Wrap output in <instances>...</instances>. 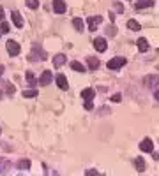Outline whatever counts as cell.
<instances>
[{"label":"cell","instance_id":"1","mask_svg":"<svg viewBox=\"0 0 159 176\" xmlns=\"http://www.w3.org/2000/svg\"><path fill=\"white\" fill-rule=\"evenodd\" d=\"M44 58H48V53L44 51V49H41V46H34L32 48V51H30L29 55V60L30 62H37V60H44Z\"/></svg>","mask_w":159,"mask_h":176},{"label":"cell","instance_id":"35","mask_svg":"<svg viewBox=\"0 0 159 176\" xmlns=\"http://www.w3.org/2000/svg\"><path fill=\"white\" fill-rule=\"evenodd\" d=\"M2 74H4V65H0V77H2Z\"/></svg>","mask_w":159,"mask_h":176},{"label":"cell","instance_id":"12","mask_svg":"<svg viewBox=\"0 0 159 176\" xmlns=\"http://www.w3.org/2000/svg\"><path fill=\"white\" fill-rule=\"evenodd\" d=\"M87 65H88V69L90 70H97L99 69V65H101V62H99V58H95V56H88Z\"/></svg>","mask_w":159,"mask_h":176},{"label":"cell","instance_id":"13","mask_svg":"<svg viewBox=\"0 0 159 176\" xmlns=\"http://www.w3.org/2000/svg\"><path fill=\"white\" fill-rule=\"evenodd\" d=\"M136 46H138V49H140L142 53H147V51H149V41H147L145 37H140V39H138Z\"/></svg>","mask_w":159,"mask_h":176},{"label":"cell","instance_id":"32","mask_svg":"<svg viewBox=\"0 0 159 176\" xmlns=\"http://www.w3.org/2000/svg\"><path fill=\"white\" fill-rule=\"evenodd\" d=\"M122 100V95L120 93H115V95H111V102H120Z\"/></svg>","mask_w":159,"mask_h":176},{"label":"cell","instance_id":"14","mask_svg":"<svg viewBox=\"0 0 159 176\" xmlns=\"http://www.w3.org/2000/svg\"><path fill=\"white\" fill-rule=\"evenodd\" d=\"M11 18H13V21H14V25L18 28L23 27V16L18 13V11H13V13H11Z\"/></svg>","mask_w":159,"mask_h":176},{"label":"cell","instance_id":"23","mask_svg":"<svg viewBox=\"0 0 159 176\" xmlns=\"http://www.w3.org/2000/svg\"><path fill=\"white\" fill-rule=\"evenodd\" d=\"M4 88H6V90H7V93L9 95H14V86H13V83H9V81H6V83H4Z\"/></svg>","mask_w":159,"mask_h":176},{"label":"cell","instance_id":"29","mask_svg":"<svg viewBox=\"0 0 159 176\" xmlns=\"http://www.w3.org/2000/svg\"><path fill=\"white\" fill-rule=\"evenodd\" d=\"M83 107H85L87 111H92V109H94V102H92V100H85V104H83Z\"/></svg>","mask_w":159,"mask_h":176},{"label":"cell","instance_id":"25","mask_svg":"<svg viewBox=\"0 0 159 176\" xmlns=\"http://www.w3.org/2000/svg\"><path fill=\"white\" fill-rule=\"evenodd\" d=\"M27 7L29 9H37L39 7V0H27Z\"/></svg>","mask_w":159,"mask_h":176},{"label":"cell","instance_id":"28","mask_svg":"<svg viewBox=\"0 0 159 176\" xmlns=\"http://www.w3.org/2000/svg\"><path fill=\"white\" fill-rule=\"evenodd\" d=\"M106 34H108V35H111V37H113V35L117 34V28L113 27V25H110V27H106Z\"/></svg>","mask_w":159,"mask_h":176},{"label":"cell","instance_id":"33","mask_svg":"<svg viewBox=\"0 0 159 176\" xmlns=\"http://www.w3.org/2000/svg\"><path fill=\"white\" fill-rule=\"evenodd\" d=\"M115 9H117V13H118V14L124 13V6H122V4H115Z\"/></svg>","mask_w":159,"mask_h":176},{"label":"cell","instance_id":"27","mask_svg":"<svg viewBox=\"0 0 159 176\" xmlns=\"http://www.w3.org/2000/svg\"><path fill=\"white\" fill-rule=\"evenodd\" d=\"M9 169H11V162H9V160L2 162V173H4V174H6V173H7Z\"/></svg>","mask_w":159,"mask_h":176},{"label":"cell","instance_id":"24","mask_svg":"<svg viewBox=\"0 0 159 176\" xmlns=\"http://www.w3.org/2000/svg\"><path fill=\"white\" fill-rule=\"evenodd\" d=\"M36 95H37V90H36V88H34V90H32V88H29V90H25V92H23V97H27V99L36 97Z\"/></svg>","mask_w":159,"mask_h":176},{"label":"cell","instance_id":"11","mask_svg":"<svg viewBox=\"0 0 159 176\" xmlns=\"http://www.w3.org/2000/svg\"><path fill=\"white\" fill-rule=\"evenodd\" d=\"M55 81H57L58 88H62V90H67V88H69V83H67V77H65L64 74H62V72L55 76Z\"/></svg>","mask_w":159,"mask_h":176},{"label":"cell","instance_id":"10","mask_svg":"<svg viewBox=\"0 0 159 176\" xmlns=\"http://www.w3.org/2000/svg\"><path fill=\"white\" fill-rule=\"evenodd\" d=\"M140 150H142V152H147V153H152L154 144H152V139H150V137H145V139L140 143Z\"/></svg>","mask_w":159,"mask_h":176},{"label":"cell","instance_id":"31","mask_svg":"<svg viewBox=\"0 0 159 176\" xmlns=\"http://www.w3.org/2000/svg\"><path fill=\"white\" fill-rule=\"evenodd\" d=\"M43 169H44V171H46V173H50V176H58V173H57V171H50L46 164H43Z\"/></svg>","mask_w":159,"mask_h":176},{"label":"cell","instance_id":"38","mask_svg":"<svg viewBox=\"0 0 159 176\" xmlns=\"http://www.w3.org/2000/svg\"><path fill=\"white\" fill-rule=\"evenodd\" d=\"M0 134H2V129H0Z\"/></svg>","mask_w":159,"mask_h":176},{"label":"cell","instance_id":"20","mask_svg":"<svg viewBox=\"0 0 159 176\" xmlns=\"http://www.w3.org/2000/svg\"><path fill=\"white\" fill-rule=\"evenodd\" d=\"M127 28H129V30L138 32V30H142V25H140L136 20H129V21H127Z\"/></svg>","mask_w":159,"mask_h":176},{"label":"cell","instance_id":"3","mask_svg":"<svg viewBox=\"0 0 159 176\" xmlns=\"http://www.w3.org/2000/svg\"><path fill=\"white\" fill-rule=\"evenodd\" d=\"M6 48H7V53L11 56H18V55H20V51H21L20 44H18L16 41H13V39H9V41L6 42Z\"/></svg>","mask_w":159,"mask_h":176},{"label":"cell","instance_id":"18","mask_svg":"<svg viewBox=\"0 0 159 176\" xmlns=\"http://www.w3.org/2000/svg\"><path fill=\"white\" fill-rule=\"evenodd\" d=\"M94 95H95L94 88H85V90L81 92V97L85 99V100H92V99H94Z\"/></svg>","mask_w":159,"mask_h":176},{"label":"cell","instance_id":"15","mask_svg":"<svg viewBox=\"0 0 159 176\" xmlns=\"http://www.w3.org/2000/svg\"><path fill=\"white\" fill-rule=\"evenodd\" d=\"M134 167H136L138 173H143V171H145V167H147V166H145L143 157H136V159H134Z\"/></svg>","mask_w":159,"mask_h":176},{"label":"cell","instance_id":"2","mask_svg":"<svg viewBox=\"0 0 159 176\" xmlns=\"http://www.w3.org/2000/svg\"><path fill=\"white\" fill-rule=\"evenodd\" d=\"M127 63V60L124 58V56H113L111 60H108V63H106V67L111 70H115V69H120V67H124Z\"/></svg>","mask_w":159,"mask_h":176},{"label":"cell","instance_id":"26","mask_svg":"<svg viewBox=\"0 0 159 176\" xmlns=\"http://www.w3.org/2000/svg\"><path fill=\"white\" fill-rule=\"evenodd\" d=\"M0 32H2V34H7L9 32V23L7 21H2V23H0Z\"/></svg>","mask_w":159,"mask_h":176},{"label":"cell","instance_id":"16","mask_svg":"<svg viewBox=\"0 0 159 176\" xmlns=\"http://www.w3.org/2000/svg\"><path fill=\"white\" fill-rule=\"evenodd\" d=\"M30 166H32V162H30L29 159H21V160L16 162V167H18V169H23V171L30 169Z\"/></svg>","mask_w":159,"mask_h":176},{"label":"cell","instance_id":"40","mask_svg":"<svg viewBox=\"0 0 159 176\" xmlns=\"http://www.w3.org/2000/svg\"><path fill=\"white\" fill-rule=\"evenodd\" d=\"M131 2H133V0H131Z\"/></svg>","mask_w":159,"mask_h":176},{"label":"cell","instance_id":"4","mask_svg":"<svg viewBox=\"0 0 159 176\" xmlns=\"http://www.w3.org/2000/svg\"><path fill=\"white\" fill-rule=\"evenodd\" d=\"M101 21H103L101 16H88V20H87L88 30H90V32H95V30H97V27L101 25Z\"/></svg>","mask_w":159,"mask_h":176},{"label":"cell","instance_id":"5","mask_svg":"<svg viewBox=\"0 0 159 176\" xmlns=\"http://www.w3.org/2000/svg\"><path fill=\"white\" fill-rule=\"evenodd\" d=\"M145 84H147V88H150V90H157L159 76H156V74H149V76L145 77Z\"/></svg>","mask_w":159,"mask_h":176},{"label":"cell","instance_id":"21","mask_svg":"<svg viewBox=\"0 0 159 176\" xmlns=\"http://www.w3.org/2000/svg\"><path fill=\"white\" fill-rule=\"evenodd\" d=\"M72 27L76 28V32H83V20L74 18V20H72Z\"/></svg>","mask_w":159,"mask_h":176},{"label":"cell","instance_id":"7","mask_svg":"<svg viewBox=\"0 0 159 176\" xmlns=\"http://www.w3.org/2000/svg\"><path fill=\"white\" fill-rule=\"evenodd\" d=\"M51 7H53V11H55L57 14H64L65 11H67V6H65L64 0H53Z\"/></svg>","mask_w":159,"mask_h":176},{"label":"cell","instance_id":"39","mask_svg":"<svg viewBox=\"0 0 159 176\" xmlns=\"http://www.w3.org/2000/svg\"><path fill=\"white\" fill-rule=\"evenodd\" d=\"M0 164H2V160H0Z\"/></svg>","mask_w":159,"mask_h":176},{"label":"cell","instance_id":"36","mask_svg":"<svg viewBox=\"0 0 159 176\" xmlns=\"http://www.w3.org/2000/svg\"><path fill=\"white\" fill-rule=\"evenodd\" d=\"M154 95H156V99L159 100V90H156V93H154Z\"/></svg>","mask_w":159,"mask_h":176},{"label":"cell","instance_id":"17","mask_svg":"<svg viewBox=\"0 0 159 176\" xmlns=\"http://www.w3.org/2000/svg\"><path fill=\"white\" fill-rule=\"evenodd\" d=\"M71 69L74 70V72H85L87 67H85L83 63H80L78 60H74V62H71Z\"/></svg>","mask_w":159,"mask_h":176},{"label":"cell","instance_id":"9","mask_svg":"<svg viewBox=\"0 0 159 176\" xmlns=\"http://www.w3.org/2000/svg\"><path fill=\"white\" fill-rule=\"evenodd\" d=\"M65 62H67V56H65L64 53H58V55L53 56V67H55V69H60Z\"/></svg>","mask_w":159,"mask_h":176},{"label":"cell","instance_id":"37","mask_svg":"<svg viewBox=\"0 0 159 176\" xmlns=\"http://www.w3.org/2000/svg\"><path fill=\"white\" fill-rule=\"evenodd\" d=\"M2 97H4V93H2V90H0V99H2Z\"/></svg>","mask_w":159,"mask_h":176},{"label":"cell","instance_id":"8","mask_svg":"<svg viewBox=\"0 0 159 176\" xmlns=\"http://www.w3.org/2000/svg\"><path fill=\"white\" fill-rule=\"evenodd\" d=\"M51 81H53V74H51L50 70H44L43 74H41V77H39V84L41 86H48Z\"/></svg>","mask_w":159,"mask_h":176},{"label":"cell","instance_id":"22","mask_svg":"<svg viewBox=\"0 0 159 176\" xmlns=\"http://www.w3.org/2000/svg\"><path fill=\"white\" fill-rule=\"evenodd\" d=\"M25 76H27V83H29V84H32V86H34V84L37 83V79H36V74H34L32 70H27V74H25Z\"/></svg>","mask_w":159,"mask_h":176},{"label":"cell","instance_id":"19","mask_svg":"<svg viewBox=\"0 0 159 176\" xmlns=\"http://www.w3.org/2000/svg\"><path fill=\"white\" fill-rule=\"evenodd\" d=\"M154 0H138L136 2V9H145V7H152Z\"/></svg>","mask_w":159,"mask_h":176},{"label":"cell","instance_id":"6","mask_svg":"<svg viewBox=\"0 0 159 176\" xmlns=\"http://www.w3.org/2000/svg\"><path fill=\"white\" fill-rule=\"evenodd\" d=\"M94 48L99 51V53H104L106 49H108V42L104 37H95L94 39Z\"/></svg>","mask_w":159,"mask_h":176},{"label":"cell","instance_id":"30","mask_svg":"<svg viewBox=\"0 0 159 176\" xmlns=\"http://www.w3.org/2000/svg\"><path fill=\"white\" fill-rule=\"evenodd\" d=\"M85 176H101V174H99L95 169H87V171H85Z\"/></svg>","mask_w":159,"mask_h":176},{"label":"cell","instance_id":"34","mask_svg":"<svg viewBox=\"0 0 159 176\" xmlns=\"http://www.w3.org/2000/svg\"><path fill=\"white\" fill-rule=\"evenodd\" d=\"M2 21H4V7L0 6V23H2Z\"/></svg>","mask_w":159,"mask_h":176}]
</instances>
